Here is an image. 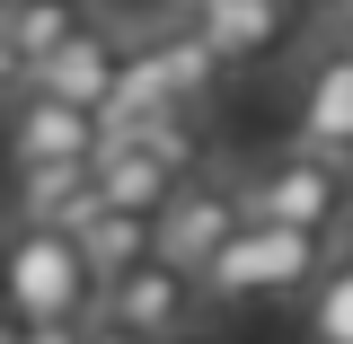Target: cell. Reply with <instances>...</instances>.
<instances>
[{"instance_id":"obj_1","label":"cell","mask_w":353,"mask_h":344,"mask_svg":"<svg viewBox=\"0 0 353 344\" xmlns=\"http://www.w3.org/2000/svg\"><path fill=\"white\" fill-rule=\"evenodd\" d=\"M318 265H327V239H309V230H274V221H248V230L203 265V301H212V309L292 301V292L318 283Z\"/></svg>"},{"instance_id":"obj_2","label":"cell","mask_w":353,"mask_h":344,"mask_svg":"<svg viewBox=\"0 0 353 344\" xmlns=\"http://www.w3.org/2000/svg\"><path fill=\"white\" fill-rule=\"evenodd\" d=\"M0 309L9 318H97V274L80 265L71 247V230H9V247H0Z\"/></svg>"},{"instance_id":"obj_3","label":"cell","mask_w":353,"mask_h":344,"mask_svg":"<svg viewBox=\"0 0 353 344\" xmlns=\"http://www.w3.org/2000/svg\"><path fill=\"white\" fill-rule=\"evenodd\" d=\"M239 194H248V221L336 239L345 212H353V168H345V159H318V150H283V159H265Z\"/></svg>"},{"instance_id":"obj_4","label":"cell","mask_w":353,"mask_h":344,"mask_svg":"<svg viewBox=\"0 0 353 344\" xmlns=\"http://www.w3.org/2000/svg\"><path fill=\"white\" fill-rule=\"evenodd\" d=\"M239 230H248V194H239L230 176H203V168L185 176L168 203H159V221H150L159 256H168V265H185L194 283H203V265H212L221 247L239 239Z\"/></svg>"},{"instance_id":"obj_5","label":"cell","mask_w":353,"mask_h":344,"mask_svg":"<svg viewBox=\"0 0 353 344\" xmlns=\"http://www.w3.org/2000/svg\"><path fill=\"white\" fill-rule=\"evenodd\" d=\"M203 309V283L185 274V265H168L159 247L132 265V274H115L106 292H97V318H115V327H132L141 344H168L185 336V318Z\"/></svg>"},{"instance_id":"obj_6","label":"cell","mask_w":353,"mask_h":344,"mask_svg":"<svg viewBox=\"0 0 353 344\" xmlns=\"http://www.w3.org/2000/svg\"><path fill=\"white\" fill-rule=\"evenodd\" d=\"M106 150V124L71 106V97H44V88H18V106H9V159L18 168H80Z\"/></svg>"},{"instance_id":"obj_7","label":"cell","mask_w":353,"mask_h":344,"mask_svg":"<svg viewBox=\"0 0 353 344\" xmlns=\"http://www.w3.org/2000/svg\"><path fill=\"white\" fill-rule=\"evenodd\" d=\"M88 27H97V0H0V88H27Z\"/></svg>"},{"instance_id":"obj_8","label":"cell","mask_w":353,"mask_h":344,"mask_svg":"<svg viewBox=\"0 0 353 344\" xmlns=\"http://www.w3.org/2000/svg\"><path fill=\"white\" fill-rule=\"evenodd\" d=\"M124 53H132V36L97 18V27H88V36H71L27 88H44V97H71V106H88V115H106V106H115V80H124Z\"/></svg>"},{"instance_id":"obj_9","label":"cell","mask_w":353,"mask_h":344,"mask_svg":"<svg viewBox=\"0 0 353 344\" xmlns=\"http://www.w3.org/2000/svg\"><path fill=\"white\" fill-rule=\"evenodd\" d=\"M301 150L353 168V62L336 44H318L309 71H301Z\"/></svg>"},{"instance_id":"obj_10","label":"cell","mask_w":353,"mask_h":344,"mask_svg":"<svg viewBox=\"0 0 353 344\" xmlns=\"http://www.w3.org/2000/svg\"><path fill=\"white\" fill-rule=\"evenodd\" d=\"M194 27H203V44L221 53V71H248V62H265L274 44L301 27V0H230V9L194 18Z\"/></svg>"},{"instance_id":"obj_11","label":"cell","mask_w":353,"mask_h":344,"mask_svg":"<svg viewBox=\"0 0 353 344\" xmlns=\"http://www.w3.org/2000/svg\"><path fill=\"white\" fill-rule=\"evenodd\" d=\"M88 176H97V203H115V212H141V221H159V203H168L185 176L159 168L150 150H132V141H106L97 159H88Z\"/></svg>"},{"instance_id":"obj_12","label":"cell","mask_w":353,"mask_h":344,"mask_svg":"<svg viewBox=\"0 0 353 344\" xmlns=\"http://www.w3.org/2000/svg\"><path fill=\"white\" fill-rule=\"evenodd\" d=\"M97 212V176L80 168H18V221L27 230H80Z\"/></svg>"},{"instance_id":"obj_13","label":"cell","mask_w":353,"mask_h":344,"mask_svg":"<svg viewBox=\"0 0 353 344\" xmlns=\"http://www.w3.org/2000/svg\"><path fill=\"white\" fill-rule=\"evenodd\" d=\"M71 247H80V265L97 274V292H106V283H115V274H132V265L150 256L159 239H150V221H141V212H115V203H97V212L71 230Z\"/></svg>"},{"instance_id":"obj_14","label":"cell","mask_w":353,"mask_h":344,"mask_svg":"<svg viewBox=\"0 0 353 344\" xmlns=\"http://www.w3.org/2000/svg\"><path fill=\"white\" fill-rule=\"evenodd\" d=\"M150 53H159V80H168V106H185V115H203V97H212V80H221V53L203 44V27H159V36H150Z\"/></svg>"},{"instance_id":"obj_15","label":"cell","mask_w":353,"mask_h":344,"mask_svg":"<svg viewBox=\"0 0 353 344\" xmlns=\"http://www.w3.org/2000/svg\"><path fill=\"white\" fill-rule=\"evenodd\" d=\"M106 141H132V150H150V159H159V168H176V176L203 168V115H185V106H150V115L115 124Z\"/></svg>"},{"instance_id":"obj_16","label":"cell","mask_w":353,"mask_h":344,"mask_svg":"<svg viewBox=\"0 0 353 344\" xmlns=\"http://www.w3.org/2000/svg\"><path fill=\"white\" fill-rule=\"evenodd\" d=\"M309 344H353V247H336V239L309 283Z\"/></svg>"},{"instance_id":"obj_17","label":"cell","mask_w":353,"mask_h":344,"mask_svg":"<svg viewBox=\"0 0 353 344\" xmlns=\"http://www.w3.org/2000/svg\"><path fill=\"white\" fill-rule=\"evenodd\" d=\"M80 327H71V318H18V344H80Z\"/></svg>"},{"instance_id":"obj_18","label":"cell","mask_w":353,"mask_h":344,"mask_svg":"<svg viewBox=\"0 0 353 344\" xmlns=\"http://www.w3.org/2000/svg\"><path fill=\"white\" fill-rule=\"evenodd\" d=\"M80 344H141V336H132V327H115V318H88Z\"/></svg>"},{"instance_id":"obj_19","label":"cell","mask_w":353,"mask_h":344,"mask_svg":"<svg viewBox=\"0 0 353 344\" xmlns=\"http://www.w3.org/2000/svg\"><path fill=\"white\" fill-rule=\"evenodd\" d=\"M212 9H230V0H176V18L194 27V18H212Z\"/></svg>"},{"instance_id":"obj_20","label":"cell","mask_w":353,"mask_h":344,"mask_svg":"<svg viewBox=\"0 0 353 344\" xmlns=\"http://www.w3.org/2000/svg\"><path fill=\"white\" fill-rule=\"evenodd\" d=\"M327 27H353V0H327Z\"/></svg>"},{"instance_id":"obj_21","label":"cell","mask_w":353,"mask_h":344,"mask_svg":"<svg viewBox=\"0 0 353 344\" xmlns=\"http://www.w3.org/2000/svg\"><path fill=\"white\" fill-rule=\"evenodd\" d=\"M327 44H336V53H345V62H353V27H327Z\"/></svg>"},{"instance_id":"obj_22","label":"cell","mask_w":353,"mask_h":344,"mask_svg":"<svg viewBox=\"0 0 353 344\" xmlns=\"http://www.w3.org/2000/svg\"><path fill=\"white\" fill-rule=\"evenodd\" d=\"M0 344H18V318H9V309H0Z\"/></svg>"},{"instance_id":"obj_23","label":"cell","mask_w":353,"mask_h":344,"mask_svg":"<svg viewBox=\"0 0 353 344\" xmlns=\"http://www.w3.org/2000/svg\"><path fill=\"white\" fill-rule=\"evenodd\" d=\"M168 344H194V336H168Z\"/></svg>"}]
</instances>
